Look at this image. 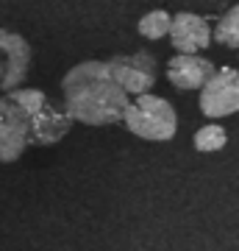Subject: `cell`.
Segmentation results:
<instances>
[{"label": "cell", "instance_id": "cell-1", "mask_svg": "<svg viewBox=\"0 0 239 251\" xmlns=\"http://www.w3.org/2000/svg\"><path fill=\"white\" fill-rule=\"evenodd\" d=\"M64 109L72 120L87 126H109L125 120L131 106L128 92L111 75L109 62H81L62 81Z\"/></svg>", "mask_w": 239, "mask_h": 251}, {"label": "cell", "instance_id": "cell-2", "mask_svg": "<svg viewBox=\"0 0 239 251\" xmlns=\"http://www.w3.org/2000/svg\"><path fill=\"white\" fill-rule=\"evenodd\" d=\"M125 126L128 131L142 140H153V143H167L175 137L178 128V117L175 109L170 106L164 98L159 95H139L131 100V106L125 112Z\"/></svg>", "mask_w": 239, "mask_h": 251}, {"label": "cell", "instance_id": "cell-3", "mask_svg": "<svg viewBox=\"0 0 239 251\" xmlns=\"http://www.w3.org/2000/svg\"><path fill=\"white\" fill-rule=\"evenodd\" d=\"M109 67H111V75L117 78V84L128 95H133V98L148 95L151 87L156 84V59L148 50L111 56L109 59Z\"/></svg>", "mask_w": 239, "mask_h": 251}, {"label": "cell", "instance_id": "cell-4", "mask_svg": "<svg viewBox=\"0 0 239 251\" xmlns=\"http://www.w3.org/2000/svg\"><path fill=\"white\" fill-rule=\"evenodd\" d=\"M28 145H31V117L9 98H0V162L20 159Z\"/></svg>", "mask_w": 239, "mask_h": 251}, {"label": "cell", "instance_id": "cell-5", "mask_svg": "<svg viewBox=\"0 0 239 251\" xmlns=\"http://www.w3.org/2000/svg\"><path fill=\"white\" fill-rule=\"evenodd\" d=\"M200 112L206 117H228L239 112V70L222 67L200 90Z\"/></svg>", "mask_w": 239, "mask_h": 251}, {"label": "cell", "instance_id": "cell-6", "mask_svg": "<svg viewBox=\"0 0 239 251\" xmlns=\"http://www.w3.org/2000/svg\"><path fill=\"white\" fill-rule=\"evenodd\" d=\"M0 59H3V70H6L0 90L9 95V92L20 90V84L28 75V67H31V45H28V39H22L14 31L0 28Z\"/></svg>", "mask_w": 239, "mask_h": 251}, {"label": "cell", "instance_id": "cell-7", "mask_svg": "<svg viewBox=\"0 0 239 251\" xmlns=\"http://www.w3.org/2000/svg\"><path fill=\"white\" fill-rule=\"evenodd\" d=\"M214 39V31L209 28V20L192 11H181L173 17V31H170V42L181 56H197L200 50L209 48Z\"/></svg>", "mask_w": 239, "mask_h": 251}, {"label": "cell", "instance_id": "cell-8", "mask_svg": "<svg viewBox=\"0 0 239 251\" xmlns=\"http://www.w3.org/2000/svg\"><path fill=\"white\" fill-rule=\"evenodd\" d=\"M214 73V64L203 56H173L167 62V78L178 90H203Z\"/></svg>", "mask_w": 239, "mask_h": 251}, {"label": "cell", "instance_id": "cell-9", "mask_svg": "<svg viewBox=\"0 0 239 251\" xmlns=\"http://www.w3.org/2000/svg\"><path fill=\"white\" fill-rule=\"evenodd\" d=\"M72 126V117L67 109L59 106H47L39 115L31 117V145H53L59 143Z\"/></svg>", "mask_w": 239, "mask_h": 251}, {"label": "cell", "instance_id": "cell-10", "mask_svg": "<svg viewBox=\"0 0 239 251\" xmlns=\"http://www.w3.org/2000/svg\"><path fill=\"white\" fill-rule=\"evenodd\" d=\"M170 31H173V17L164 9H153L139 20V34L145 39H161V36H170Z\"/></svg>", "mask_w": 239, "mask_h": 251}, {"label": "cell", "instance_id": "cell-11", "mask_svg": "<svg viewBox=\"0 0 239 251\" xmlns=\"http://www.w3.org/2000/svg\"><path fill=\"white\" fill-rule=\"evenodd\" d=\"M214 39L225 48H239V3L231 6L214 25Z\"/></svg>", "mask_w": 239, "mask_h": 251}, {"label": "cell", "instance_id": "cell-12", "mask_svg": "<svg viewBox=\"0 0 239 251\" xmlns=\"http://www.w3.org/2000/svg\"><path fill=\"white\" fill-rule=\"evenodd\" d=\"M6 98H9L11 103H17L28 117L39 115V112L47 106V95H44L42 90H14V92H9Z\"/></svg>", "mask_w": 239, "mask_h": 251}, {"label": "cell", "instance_id": "cell-13", "mask_svg": "<svg viewBox=\"0 0 239 251\" xmlns=\"http://www.w3.org/2000/svg\"><path fill=\"white\" fill-rule=\"evenodd\" d=\"M225 143H228V134H225V128L217 126V123L203 126V128L195 134V148L197 151H203V153L220 151V148H225Z\"/></svg>", "mask_w": 239, "mask_h": 251}, {"label": "cell", "instance_id": "cell-14", "mask_svg": "<svg viewBox=\"0 0 239 251\" xmlns=\"http://www.w3.org/2000/svg\"><path fill=\"white\" fill-rule=\"evenodd\" d=\"M3 75H6V70H3V59H0V87H3Z\"/></svg>", "mask_w": 239, "mask_h": 251}]
</instances>
